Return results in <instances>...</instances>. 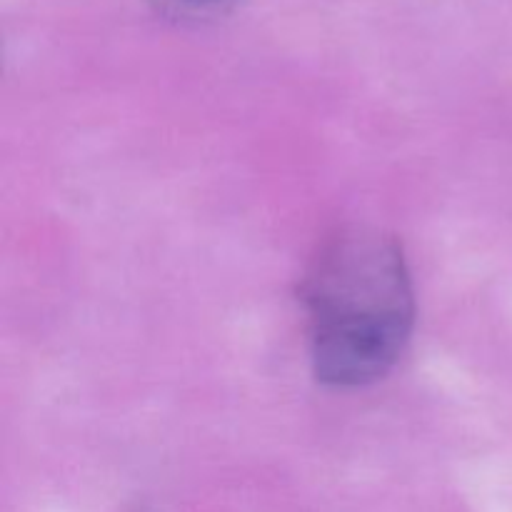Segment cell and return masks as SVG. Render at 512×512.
<instances>
[{
  "label": "cell",
  "mask_w": 512,
  "mask_h": 512,
  "mask_svg": "<svg viewBox=\"0 0 512 512\" xmlns=\"http://www.w3.org/2000/svg\"><path fill=\"white\" fill-rule=\"evenodd\" d=\"M300 295L320 383L363 388L393 370L415 320L410 270L393 235L365 225L330 235Z\"/></svg>",
  "instance_id": "cell-1"
},
{
  "label": "cell",
  "mask_w": 512,
  "mask_h": 512,
  "mask_svg": "<svg viewBox=\"0 0 512 512\" xmlns=\"http://www.w3.org/2000/svg\"><path fill=\"white\" fill-rule=\"evenodd\" d=\"M153 8L175 23H213L225 18L240 5V0H150Z\"/></svg>",
  "instance_id": "cell-2"
}]
</instances>
